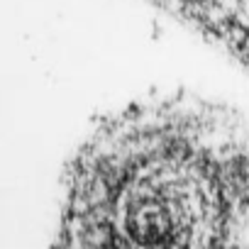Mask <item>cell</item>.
Masks as SVG:
<instances>
[{"mask_svg": "<svg viewBox=\"0 0 249 249\" xmlns=\"http://www.w3.org/2000/svg\"><path fill=\"white\" fill-rule=\"evenodd\" d=\"M52 249H249V124L152 93L93 122L61 176Z\"/></svg>", "mask_w": 249, "mask_h": 249, "instance_id": "cell-1", "label": "cell"}]
</instances>
